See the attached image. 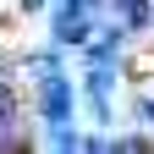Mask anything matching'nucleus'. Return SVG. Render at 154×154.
I'll use <instances>...</instances> for the list:
<instances>
[{
    "label": "nucleus",
    "instance_id": "f257e3e1",
    "mask_svg": "<svg viewBox=\"0 0 154 154\" xmlns=\"http://www.w3.org/2000/svg\"><path fill=\"white\" fill-rule=\"evenodd\" d=\"M44 116H50V127H66V116H72L66 77H55V66H44Z\"/></svg>",
    "mask_w": 154,
    "mask_h": 154
},
{
    "label": "nucleus",
    "instance_id": "f03ea898",
    "mask_svg": "<svg viewBox=\"0 0 154 154\" xmlns=\"http://www.w3.org/2000/svg\"><path fill=\"white\" fill-rule=\"evenodd\" d=\"M88 94H94V110H99V121H105V110H110V105H105V99H110V72H94V77H88Z\"/></svg>",
    "mask_w": 154,
    "mask_h": 154
},
{
    "label": "nucleus",
    "instance_id": "7ed1b4c3",
    "mask_svg": "<svg viewBox=\"0 0 154 154\" xmlns=\"http://www.w3.org/2000/svg\"><path fill=\"white\" fill-rule=\"evenodd\" d=\"M11 121H17V105H11V94L0 88V143H11Z\"/></svg>",
    "mask_w": 154,
    "mask_h": 154
},
{
    "label": "nucleus",
    "instance_id": "20e7f679",
    "mask_svg": "<svg viewBox=\"0 0 154 154\" xmlns=\"http://www.w3.org/2000/svg\"><path fill=\"white\" fill-rule=\"evenodd\" d=\"M61 38H72V44H77V38H88V28H83V17H61Z\"/></svg>",
    "mask_w": 154,
    "mask_h": 154
},
{
    "label": "nucleus",
    "instance_id": "39448f33",
    "mask_svg": "<svg viewBox=\"0 0 154 154\" xmlns=\"http://www.w3.org/2000/svg\"><path fill=\"white\" fill-rule=\"evenodd\" d=\"M121 17H127L132 28H138V22H143V0H121Z\"/></svg>",
    "mask_w": 154,
    "mask_h": 154
}]
</instances>
